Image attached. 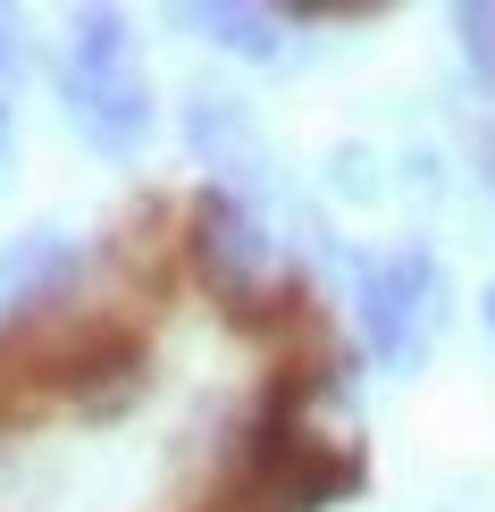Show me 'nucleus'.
I'll use <instances>...</instances> for the list:
<instances>
[{"label": "nucleus", "mask_w": 495, "mask_h": 512, "mask_svg": "<svg viewBox=\"0 0 495 512\" xmlns=\"http://www.w3.org/2000/svg\"><path fill=\"white\" fill-rule=\"evenodd\" d=\"M59 93H68V118L93 135V152L126 160L143 135H152V84L126 59V17L118 9H84L76 17V51L59 68Z\"/></svg>", "instance_id": "f257e3e1"}, {"label": "nucleus", "mask_w": 495, "mask_h": 512, "mask_svg": "<svg viewBox=\"0 0 495 512\" xmlns=\"http://www.w3.org/2000/svg\"><path fill=\"white\" fill-rule=\"evenodd\" d=\"M428 328H437V261L420 244L361 261V336H370V353L386 370H412Z\"/></svg>", "instance_id": "f03ea898"}, {"label": "nucleus", "mask_w": 495, "mask_h": 512, "mask_svg": "<svg viewBox=\"0 0 495 512\" xmlns=\"http://www.w3.org/2000/svg\"><path fill=\"white\" fill-rule=\"evenodd\" d=\"M185 143H193V160L202 168H219L227 185H261L269 177V143H261V126H252V110L235 93H193L185 101Z\"/></svg>", "instance_id": "7ed1b4c3"}, {"label": "nucleus", "mask_w": 495, "mask_h": 512, "mask_svg": "<svg viewBox=\"0 0 495 512\" xmlns=\"http://www.w3.org/2000/svg\"><path fill=\"white\" fill-rule=\"evenodd\" d=\"M193 252H202V277L227 286V294H252L269 277V236L235 194H202V210H193Z\"/></svg>", "instance_id": "20e7f679"}, {"label": "nucleus", "mask_w": 495, "mask_h": 512, "mask_svg": "<svg viewBox=\"0 0 495 512\" xmlns=\"http://www.w3.org/2000/svg\"><path fill=\"white\" fill-rule=\"evenodd\" d=\"M185 26H202L210 42H227L235 59H277V26H286V17L244 9V0H193V9H185Z\"/></svg>", "instance_id": "39448f33"}, {"label": "nucleus", "mask_w": 495, "mask_h": 512, "mask_svg": "<svg viewBox=\"0 0 495 512\" xmlns=\"http://www.w3.org/2000/svg\"><path fill=\"white\" fill-rule=\"evenodd\" d=\"M59 269H68V244H59L51 227H42V236H26V244H9V252H0V294H17V303H26V294H42Z\"/></svg>", "instance_id": "423d86ee"}, {"label": "nucleus", "mask_w": 495, "mask_h": 512, "mask_svg": "<svg viewBox=\"0 0 495 512\" xmlns=\"http://www.w3.org/2000/svg\"><path fill=\"white\" fill-rule=\"evenodd\" d=\"M454 34H462V59H470V76H479V84H495V9H487V0L454 9Z\"/></svg>", "instance_id": "0eeeda50"}, {"label": "nucleus", "mask_w": 495, "mask_h": 512, "mask_svg": "<svg viewBox=\"0 0 495 512\" xmlns=\"http://www.w3.org/2000/svg\"><path fill=\"white\" fill-rule=\"evenodd\" d=\"M336 185H344V194H370V160L344 152V160H336Z\"/></svg>", "instance_id": "6e6552de"}, {"label": "nucleus", "mask_w": 495, "mask_h": 512, "mask_svg": "<svg viewBox=\"0 0 495 512\" xmlns=\"http://www.w3.org/2000/svg\"><path fill=\"white\" fill-rule=\"evenodd\" d=\"M219 512H277V504L261 496V487H244V496H235V504H219Z\"/></svg>", "instance_id": "1a4fd4ad"}, {"label": "nucleus", "mask_w": 495, "mask_h": 512, "mask_svg": "<svg viewBox=\"0 0 495 512\" xmlns=\"http://www.w3.org/2000/svg\"><path fill=\"white\" fill-rule=\"evenodd\" d=\"M479 168H487V185H495V135H487V143H479Z\"/></svg>", "instance_id": "9d476101"}, {"label": "nucleus", "mask_w": 495, "mask_h": 512, "mask_svg": "<svg viewBox=\"0 0 495 512\" xmlns=\"http://www.w3.org/2000/svg\"><path fill=\"white\" fill-rule=\"evenodd\" d=\"M487 328H495V286H487Z\"/></svg>", "instance_id": "9b49d317"}, {"label": "nucleus", "mask_w": 495, "mask_h": 512, "mask_svg": "<svg viewBox=\"0 0 495 512\" xmlns=\"http://www.w3.org/2000/svg\"><path fill=\"white\" fill-rule=\"evenodd\" d=\"M0 126H9V101H0Z\"/></svg>", "instance_id": "f8f14e48"}]
</instances>
